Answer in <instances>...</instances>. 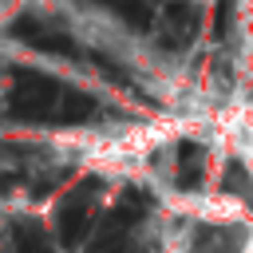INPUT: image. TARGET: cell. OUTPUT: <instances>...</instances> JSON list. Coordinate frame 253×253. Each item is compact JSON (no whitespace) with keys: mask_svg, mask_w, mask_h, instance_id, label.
Returning <instances> with one entry per match:
<instances>
[{"mask_svg":"<svg viewBox=\"0 0 253 253\" xmlns=\"http://www.w3.org/2000/svg\"><path fill=\"white\" fill-rule=\"evenodd\" d=\"M194 119H154V123H130L119 130H71L59 134V146H67L83 166L99 174H134L150 162L158 146H170L182 134H194Z\"/></svg>","mask_w":253,"mask_h":253,"instance_id":"obj_1","label":"cell"}]
</instances>
